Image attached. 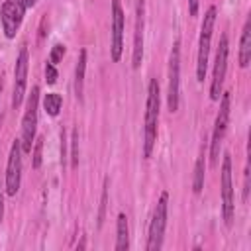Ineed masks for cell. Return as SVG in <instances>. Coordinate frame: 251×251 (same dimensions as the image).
Listing matches in <instances>:
<instances>
[{
    "mask_svg": "<svg viewBox=\"0 0 251 251\" xmlns=\"http://www.w3.org/2000/svg\"><path fill=\"white\" fill-rule=\"evenodd\" d=\"M129 249V227L126 214H118L116 222V251H127Z\"/></svg>",
    "mask_w": 251,
    "mask_h": 251,
    "instance_id": "cell-15",
    "label": "cell"
},
{
    "mask_svg": "<svg viewBox=\"0 0 251 251\" xmlns=\"http://www.w3.org/2000/svg\"><path fill=\"white\" fill-rule=\"evenodd\" d=\"M124 27H126V18H124V8L120 0H112V47L110 55L112 61H120L124 53Z\"/></svg>",
    "mask_w": 251,
    "mask_h": 251,
    "instance_id": "cell-12",
    "label": "cell"
},
{
    "mask_svg": "<svg viewBox=\"0 0 251 251\" xmlns=\"http://www.w3.org/2000/svg\"><path fill=\"white\" fill-rule=\"evenodd\" d=\"M84 73H86V49H80L76 69H75V94L78 100H82V88H84Z\"/></svg>",
    "mask_w": 251,
    "mask_h": 251,
    "instance_id": "cell-16",
    "label": "cell"
},
{
    "mask_svg": "<svg viewBox=\"0 0 251 251\" xmlns=\"http://www.w3.org/2000/svg\"><path fill=\"white\" fill-rule=\"evenodd\" d=\"M108 178H104V188H102V196H100V210H98V226L104 224V216H106V204H108Z\"/></svg>",
    "mask_w": 251,
    "mask_h": 251,
    "instance_id": "cell-21",
    "label": "cell"
},
{
    "mask_svg": "<svg viewBox=\"0 0 251 251\" xmlns=\"http://www.w3.org/2000/svg\"><path fill=\"white\" fill-rule=\"evenodd\" d=\"M229 106H231V92H222L220 96V110L214 122V131H212V141H210V161L212 165L218 163L220 157V147L227 129V122H229Z\"/></svg>",
    "mask_w": 251,
    "mask_h": 251,
    "instance_id": "cell-4",
    "label": "cell"
},
{
    "mask_svg": "<svg viewBox=\"0 0 251 251\" xmlns=\"http://www.w3.org/2000/svg\"><path fill=\"white\" fill-rule=\"evenodd\" d=\"M37 4V0H25V6L27 8H31V6H35Z\"/></svg>",
    "mask_w": 251,
    "mask_h": 251,
    "instance_id": "cell-27",
    "label": "cell"
},
{
    "mask_svg": "<svg viewBox=\"0 0 251 251\" xmlns=\"http://www.w3.org/2000/svg\"><path fill=\"white\" fill-rule=\"evenodd\" d=\"M2 216H4V196L0 192V224H2Z\"/></svg>",
    "mask_w": 251,
    "mask_h": 251,
    "instance_id": "cell-26",
    "label": "cell"
},
{
    "mask_svg": "<svg viewBox=\"0 0 251 251\" xmlns=\"http://www.w3.org/2000/svg\"><path fill=\"white\" fill-rule=\"evenodd\" d=\"M167 202H169V192H161L159 202H157L153 216H151V224H149L147 251H159L163 245L165 227H167Z\"/></svg>",
    "mask_w": 251,
    "mask_h": 251,
    "instance_id": "cell-5",
    "label": "cell"
},
{
    "mask_svg": "<svg viewBox=\"0 0 251 251\" xmlns=\"http://www.w3.org/2000/svg\"><path fill=\"white\" fill-rule=\"evenodd\" d=\"M78 167V129H73L71 137V169Z\"/></svg>",
    "mask_w": 251,
    "mask_h": 251,
    "instance_id": "cell-20",
    "label": "cell"
},
{
    "mask_svg": "<svg viewBox=\"0 0 251 251\" xmlns=\"http://www.w3.org/2000/svg\"><path fill=\"white\" fill-rule=\"evenodd\" d=\"M222 216H224L226 226H231L233 224L235 204H233L231 157H229V153H224V161H222Z\"/></svg>",
    "mask_w": 251,
    "mask_h": 251,
    "instance_id": "cell-6",
    "label": "cell"
},
{
    "mask_svg": "<svg viewBox=\"0 0 251 251\" xmlns=\"http://www.w3.org/2000/svg\"><path fill=\"white\" fill-rule=\"evenodd\" d=\"M188 14L198 16V0H188Z\"/></svg>",
    "mask_w": 251,
    "mask_h": 251,
    "instance_id": "cell-24",
    "label": "cell"
},
{
    "mask_svg": "<svg viewBox=\"0 0 251 251\" xmlns=\"http://www.w3.org/2000/svg\"><path fill=\"white\" fill-rule=\"evenodd\" d=\"M214 22H216V6H210V8L206 10V14H204L202 27H200L198 61H196V78H198V82H204V78H206V69H208V55H210V45H212Z\"/></svg>",
    "mask_w": 251,
    "mask_h": 251,
    "instance_id": "cell-2",
    "label": "cell"
},
{
    "mask_svg": "<svg viewBox=\"0 0 251 251\" xmlns=\"http://www.w3.org/2000/svg\"><path fill=\"white\" fill-rule=\"evenodd\" d=\"M20 182H22V145L20 139H16L12 143L6 165V194L16 196V192L20 190Z\"/></svg>",
    "mask_w": 251,
    "mask_h": 251,
    "instance_id": "cell-11",
    "label": "cell"
},
{
    "mask_svg": "<svg viewBox=\"0 0 251 251\" xmlns=\"http://www.w3.org/2000/svg\"><path fill=\"white\" fill-rule=\"evenodd\" d=\"M159 82L151 78L147 90V104H145V127H143V157L149 159L157 141V122H159Z\"/></svg>",
    "mask_w": 251,
    "mask_h": 251,
    "instance_id": "cell-1",
    "label": "cell"
},
{
    "mask_svg": "<svg viewBox=\"0 0 251 251\" xmlns=\"http://www.w3.org/2000/svg\"><path fill=\"white\" fill-rule=\"evenodd\" d=\"M63 55H65V45H61V43L53 45V49H51V55H49V63L57 65V63L63 59Z\"/></svg>",
    "mask_w": 251,
    "mask_h": 251,
    "instance_id": "cell-22",
    "label": "cell"
},
{
    "mask_svg": "<svg viewBox=\"0 0 251 251\" xmlns=\"http://www.w3.org/2000/svg\"><path fill=\"white\" fill-rule=\"evenodd\" d=\"M43 137H35L33 141V147H31V167L33 169H39L41 167V159H43Z\"/></svg>",
    "mask_w": 251,
    "mask_h": 251,
    "instance_id": "cell-19",
    "label": "cell"
},
{
    "mask_svg": "<svg viewBox=\"0 0 251 251\" xmlns=\"http://www.w3.org/2000/svg\"><path fill=\"white\" fill-rule=\"evenodd\" d=\"M143 25H145V0H137L135 6V33H133V69H139L143 59Z\"/></svg>",
    "mask_w": 251,
    "mask_h": 251,
    "instance_id": "cell-13",
    "label": "cell"
},
{
    "mask_svg": "<svg viewBox=\"0 0 251 251\" xmlns=\"http://www.w3.org/2000/svg\"><path fill=\"white\" fill-rule=\"evenodd\" d=\"M204 169H206V159H204V151H202L194 165V176H192V192L194 194H200L204 188Z\"/></svg>",
    "mask_w": 251,
    "mask_h": 251,
    "instance_id": "cell-17",
    "label": "cell"
},
{
    "mask_svg": "<svg viewBox=\"0 0 251 251\" xmlns=\"http://www.w3.org/2000/svg\"><path fill=\"white\" fill-rule=\"evenodd\" d=\"M249 196V167H245V188H243V200Z\"/></svg>",
    "mask_w": 251,
    "mask_h": 251,
    "instance_id": "cell-25",
    "label": "cell"
},
{
    "mask_svg": "<svg viewBox=\"0 0 251 251\" xmlns=\"http://www.w3.org/2000/svg\"><path fill=\"white\" fill-rule=\"evenodd\" d=\"M0 92H2V82H0Z\"/></svg>",
    "mask_w": 251,
    "mask_h": 251,
    "instance_id": "cell-28",
    "label": "cell"
},
{
    "mask_svg": "<svg viewBox=\"0 0 251 251\" xmlns=\"http://www.w3.org/2000/svg\"><path fill=\"white\" fill-rule=\"evenodd\" d=\"M178 41L173 45L171 51V61H169V90H167V106L171 112L178 110V82H180V49Z\"/></svg>",
    "mask_w": 251,
    "mask_h": 251,
    "instance_id": "cell-10",
    "label": "cell"
},
{
    "mask_svg": "<svg viewBox=\"0 0 251 251\" xmlns=\"http://www.w3.org/2000/svg\"><path fill=\"white\" fill-rule=\"evenodd\" d=\"M61 106H63V98H61V94H57V92H49V94L43 96V108H45V112H47L49 116H57L59 110H61Z\"/></svg>",
    "mask_w": 251,
    "mask_h": 251,
    "instance_id": "cell-18",
    "label": "cell"
},
{
    "mask_svg": "<svg viewBox=\"0 0 251 251\" xmlns=\"http://www.w3.org/2000/svg\"><path fill=\"white\" fill-rule=\"evenodd\" d=\"M45 80H47V84H55L57 82V69H55L53 63L45 65Z\"/></svg>",
    "mask_w": 251,
    "mask_h": 251,
    "instance_id": "cell-23",
    "label": "cell"
},
{
    "mask_svg": "<svg viewBox=\"0 0 251 251\" xmlns=\"http://www.w3.org/2000/svg\"><path fill=\"white\" fill-rule=\"evenodd\" d=\"M251 61V20L245 22L243 31H241V41H239V67L245 69Z\"/></svg>",
    "mask_w": 251,
    "mask_h": 251,
    "instance_id": "cell-14",
    "label": "cell"
},
{
    "mask_svg": "<svg viewBox=\"0 0 251 251\" xmlns=\"http://www.w3.org/2000/svg\"><path fill=\"white\" fill-rule=\"evenodd\" d=\"M27 65H29V53L27 47L24 45L18 53L16 59V69H14V94H12V108L18 110L27 88Z\"/></svg>",
    "mask_w": 251,
    "mask_h": 251,
    "instance_id": "cell-9",
    "label": "cell"
},
{
    "mask_svg": "<svg viewBox=\"0 0 251 251\" xmlns=\"http://www.w3.org/2000/svg\"><path fill=\"white\" fill-rule=\"evenodd\" d=\"M37 102H39V86L31 88V94L27 98L25 114L22 118V137L20 145L24 153H31L33 141H35V129H37Z\"/></svg>",
    "mask_w": 251,
    "mask_h": 251,
    "instance_id": "cell-3",
    "label": "cell"
},
{
    "mask_svg": "<svg viewBox=\"0 0 251 251\" xmlns=\"http://www.w3.org/2000/svg\"><path fill=\"white\" fill-rule=\"evenodd\" d=\"M25 0H6L0 8V20H2V27L8 39L16 37V31L22 25L24 14H25Z\"/></svg>",
    "mask_w": 251,
    "mask_h": 251,
    "instance_id": "cell-7",
    "label": "cell"
},
{
    "mask_svg": "<svg viewBox=\"0 0 251 251\" xmlns=\"http://www.w3.org/2000/svg\"><path fill=\"white\" fill-rule=\"evenodd\" d=\"M227 35L224 33L220 37V45L216 51V61H214V75H212V84H210V98L212 100H220L222 96V86H224V78H226V71H227Z\"/></svg>",
    "mask_w": 251,
    "mask_h": 251,
    "instance_id": "cell-8",
    "label": "cell"
}]
</instances>
